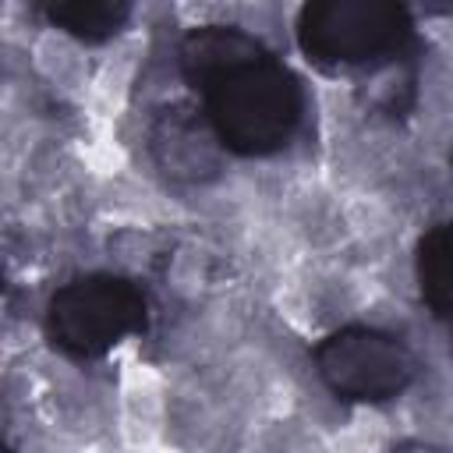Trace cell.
<instances>
[{"instance_id":"cell-7","label":"cell","mask_w":453,"mask_h":453,"mask_svg":"<svg viewBox=\"0 0 453 453\" xmlns=\"http://www.w3.org/2000/svg\"><path fill=\"white\" fill-rule=\"evenodd\" d=\"M414 280L425 308L435 322L449 319V223L435 219L425 226L414 248Z\"/></svg>"},{"instance_id":"cell-1","label":"cell","mask_w":453,"mask_h":453,"mask_svg":"<svg viewBox=\"0 0 453 453\" xmlns=\"http://www.w3.org/2000/svg\"><path fill=\"white\" fill-rule=\"evenodd\" d=\"M177 67L223 152L262 159L297 138L304 85L258 35L237 25H195L177 42Z\"/></svg>"},{"instance_id":"cell-10","label":"cell","mask_w":453,"mask_h":453,"mask_svg":"<svg viewBox=\"0 0 453 453\" xmlns=\"http://www.w3.org/2000/svg\"><path fill=\"white\" fill-rule=\"evenodd\" d=\"M4 287H7V283H4V269H0V294H4Z\"/></svg>"},{"instance_id":"cell-4","label":"cell","mask_w":453,"mask_h":453,"mask_svg":"<svg viewBox=\"0 0 453 453\" xmlns=\"http://www.w3.org/2000/svg\"><path fill=\"white\" fill-rule=\"evenodd\" d=\"M311 361L326 389L343 403H389L403 396L421 372L407 340L365 322L326 333L315 343Z\"/></svg>"},{"instance_id":"cell-8","label":"cell","mask_w":453,"mask_h":453,"mask_svg":"<svg viewBox=\"0 0 453 453\" xmlns=\"http://www.w3.org/2000/svg\"><path fill=\"white\" fill-rule=\"evenodd\" d=\"M389 453H446L442 446L435 442H421V439H407V442H396Z\"/></svg>"},{"instance_id":"cell-9","label":"cell","mask_w":453,"mask_h":453,"mask_svg":"<svg viewBox=\"0 0 453 453\" xmlns=\"http://www.w3.org/2000/svg\"><path fill=\"white\" fill-rule=\"evenodd\" d=\"M0 453H14V449H11V446H7V442H0Z\"/></svg>"},{"instance_id":"cell-6","label":"cell","mask_w":453,"mask_h":453,"mask_svg":"<svg viewBox=\"0 0 453 453\" xmlns=\"http://www.w3.org/2000/svg\"><path fill=\"white\" fill-rule=\"evenodd\" d=\"M131 4L124 0H53V4H35V14L50 25L60 28L81 42H106L124 25L131 21Z\"/></svg>"},{"instance_id":"cell-5","label":"cell","mask_w":453,"mask_h":453,"mask_svg":"<svg viewBox=\"0 0 453 453\" xmlns=\"http://www.w3.org/2000/svg\"><path fill=\"white\" fill-rule=\"evenodd\" d=\"M149 156L163 177L177 184L212 180L223 166V149L212 138L205 117L188 103H170L156 110L149 124Z\"/></svg>"},{"instance_id":"cell-3","label":"cell","mask_w":453,"mask_h":453,"mask_svg":"<svg viewBox=\"0 0 453 453\" xmlns=\"http://www.w3.org/2000/svg\"><path fill=\"white\" fill-rule=\"evenodd\" d=\"M46 340L74 361H96L149 329V294L124 273H78L46 301Z\"/></svg>"},{"instance_id":"cell-2","label":"cell","mask_w":453,"mask_h":453,"mask_svg":"<svg viewBox=\"0 0 453 453\" xmlns=\"http://www.w3.org/2000/svg\"><path fill=\"white\" fill-rule=\"evenodd\" d=\"M294 35L322 71H382L418 53L414 14L393 0H311L297 11Z\"/></svg>"}]
</instances>
